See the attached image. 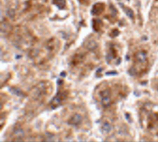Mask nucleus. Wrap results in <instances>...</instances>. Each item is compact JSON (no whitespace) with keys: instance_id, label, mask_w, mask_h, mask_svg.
<instances>
[{"instance_id":"7ed1b4c3","label":"nucleus","mask_w":158,"mask_h":142,"mask_svg":"<svg viewBox=\"0 0 158 142\" xmlns=\"http://www.w3.org/2000/svg\"><path fill=\"white\" fill-rule=\"evenodd\" d=\"M124 11L126 14L128 15V16L131 18H132L134 17L133 12L131 9L124 8Z\"/></svg>"},{"instance_id":"f257e3e1","label":"nucleus","mask_w":158,"mask_h":142,"mask_svg":"<svg viewBox=\"0 0 158 142\" xmlns=\"http://www.w3.org/2000/svg\"><path fill=\"white\" fill-rule=\"evenodd\" d=\"M135 58L137 62L141 64L146 63L147 60L146 53L143 51L137 52L135 55Z\"/></svg>"},{"instance_id":"20e7f679","label":"nucleus","mask_w":158,"mask_h":142,"mask_svg":"<svg viewBox=\"0 0 158 142\" xmlns=\"http://www.w3.org/2000/svg\"><path fill=\"white\" fill-rule=\"evenodd\" d=\"M63 83V81L60 79H58L57 81V83L58 85H62Z\"/></svg>"},{"instance_id":"39448f33","label":"nucleus","mask_w":158,"mask_h":142,"mask_svg":"<svg viewBox=\"0 0 158 142\" xmlns=\"http://www.w3.org/2000/svg\"><path fill=\"white\" fill-rule=\"evenodd\" d=\"M89 0H80L81 2H83V3H85V2H88Z\"/></svg>"},{"instance_id":"f03ea898","label":"nucleus","mask_w":158,"mask_h":142,"mask_svg":"<svg viewBox=\"0 0 158 142\" xmlns=\"http://www.w3.org/2000/svg\"><path fill=\"white\" fill-rule=\"evenodd\" d=\"M104 5L102 3H97L94 5L92 10V13L98 15L101 14L104 9Z\"/></svg>"}]
</instances>
